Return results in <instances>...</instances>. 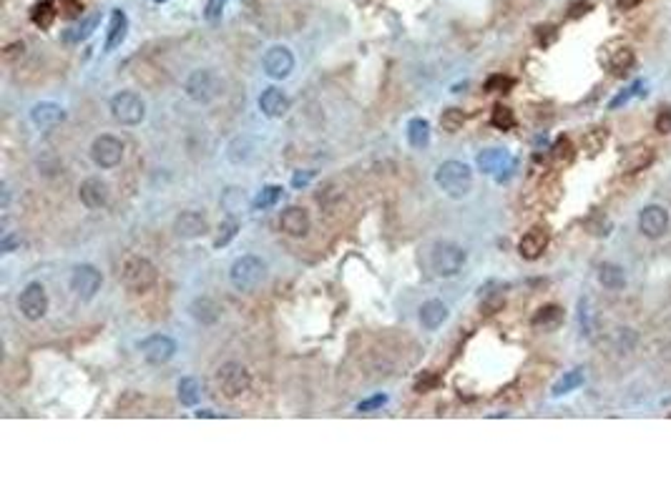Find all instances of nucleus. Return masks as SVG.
Returning a JSON list of instances; mask_svg holds the SVG:
<instances>
[{"mask_svg":"<svg viewBox=\"0 0 671 502\" xmlns=\"http://www.w3.org/2000/svg\"><path fill=\"white\" fill-rule=\"evenodd\" d=\"M435 184L450 199H463L473 189V169L463 161H442L435 171Z\"/></svg>","mask_w":671,"mask_h":502,"instance_id":"1","label":"nucleus"},{"mask_svg":"<svg viewBox=\"0 0 671 502\" xmlns=\"http://www.w3.org/2000/svg\"><path fill=\"white\" fill-rule=\"evenodd\" d=\"M156 279H159V271H156V266L151 264L146 256L128 254L126 259H123V264H121V281H123V286H126L128 291L144 294V291H149L151 286L156 284Z\"/></svg>","mask_w":671,"mask_h":502,"instance_id":"2","label":"nucleus"},{"mask_svg":"<svg viewBox=\"0 0 671 502\" xmlns=\"http://www.w3.org/2000/svg\"><path fill=\"white\" fill-rule=\"evenodd\" d=\"M266 264L254 254L239 256L229 269V281L236 291H254L264 281Z\"/></svg>","mask_w":671,"mask_h":502,"instance_id":"3","label":"nucleus"},{"mask_svg":"<svg viewBox=\"0 0 671 502\" xmlns=\"http://www.w3.org/2000/svg\"><path fill=\"white\" fill-rule=\"evenodd\" d=\"M108 108H111V116L116 118L121 126H139L146 118V103L139 93L133 90H121L108 100Z\"/></svg>","mask_w":671,"mask_h":502,"instance_id":"4","label":"nucleus"},{"mask_svg":"<svg viewBox=\"0 0 671 502\" xmlns=\"http://www.w3.org/2000/svg\"><path fill=\"white\" fill-rule=\"evenodd\" d=\"M465 264L463 246L453 241H435L430 249V266L437 276H455Z\"/></svg>","mask_w":671,"mask_h":502,"instance_id":"5","label":"nucleus"},{"mask_svg":"<svg viewBox=\"0 0 671 502\" xmlns=\"http://www.w3.org/2000/svg\"><path fill=\"white\" fill-rule=\"evenodd\" d=\"M222 88H224L222 78L209 68L192 70L187 83H184V90H187V95L194 103H212V100L222 93Z\"/></svg>","mask_w":671,"mask_h":502,"instance_id":"6","label":"nucleus"},{"mask_svg":"<svg viewBox=\"0 0 671 502\" xmlns=\"http://www.w3.org/2000/svg\"><path fill=\"white\" fill-rule=\"evenodd\" d=\"M217 382H219V389H222V394L227 397V399H239V397H244L251 387L249 372H246V367L239 365V362H227V365L219 367Z\"/></svg>","mask_w":671,"mask_h":502,"instance_id":"7","label":"nucleus"},{"mask_svg":"<svg viewBox=\"0 0 671 502\" xmlns=\"http://www.w3.org/2000/svg\"><path fill=\"white\" fill-rule=\"evenodd\" d=\"M18 309L28 322H41L46 314H48V294H46V286L33 281L18 296Z\"/></svg>","mask_w":671,"mask_h":502,"instance_id":"8","label":"nucleus"},{"mask_svg":"<svg viewBox=\"0 0 671 502\" xmlns=\"http://www.w3.org/2000/svg\"><path fill=\"white\" fill-rule=\"evenodd\" d=\"M91 159L98 169H116L123 161V141L111 136V133H103V136L93 138Z\"/></svg>","mask_w":671,"mask_h":502,"instance_id":"9","label":"nucleus"},{"mask_svg":"<svg viewBox=\"0 0 671 502\" xmlns=\"http://www.w3.org/2000/svg\"><path fill=\"white\" fill-rule=\"evenodd\" d=\"M101 284H103L101 271L91 264H78L73 269V274H71V291L80 301H91L101 291Z\"/></svg>","mask_w":671,"mask_h":502,"instance_id":"10","label":"nucleus"},{"mask_svg":"<svg viewBox=\"0 0 671 502\" xmlns=\"http://www.w3.org/2000/svg\"><path fill=\"white\" fill-rule=\"evenodd\" d=\"M141 355H144V360L149 362V365L159 367V365H166V362L174 360L176 355V342L171 337H166V334H151V337H146L144 342L139 344Z\"/></svg>","mask_w":671,"mask_h":502,"instance_id":"11","label":"nucleus"},{"mask_svg":"<svg viewBox=\"0 0 671 502\" xmlns=\"http://www.w3.org/2000/svg\"><path fill=\"white\" fill-rule=\"evenodd\" d=\"M261 66H264V73L269 75V78L282 80V78H287V75L294 70V56H292V51H289V48L272 46L264 53Z\"/></svg>","mask_w":671,"mask_h":502,"instance_id":"12","label":"nucleus"},{"mask_svg":"<svg viewBox=\"0 0 671 502\" xmlns=\"http://www.w3.org/2000/svg\"><path fill=\"white\" fill-rule=\"evenodd\" d=\"M78 196H80V204H83L85 209L96 211V209H103L108 204V196H111V191H108L106 181L98 179V176H91V179L80 181Z\"/></svg>","mask_w":671,"mask_h":502,"instance_id":"13","label":"nucleus"},{"mask_svg":"<svg viewBox=\"0 0 671 502\" xmlns=\"http://www.w3.org/2000/svg\"><path fill=\"white\" fill-rule=\"evenodd\" d=\"M639 229L644 236L661 239L666 234V229H669V211L664 206H659V204H649L639 216Z\"/></svg>","mask_w":671,"mask_h":502,"instance_id":"14","label":"nucleus"},{"mask_svg":"<svg viewBox=\"0 0 671 502\" xmlns=\"http://www.w3.org/2000/svg\"><path fill=\"white\" fill-rule=\"evenodd\" d=\"M309 226H312V221H309L307 209L302 206H287L282 211V216H279V229H282L287 236H294V239L307 236Z\"/></svg>","mask_w":671,"mask_h":502,"instance_id":"15","label":"nucleus"},{"mask_svg":"<svg viewBox=\"0 0 671 502\" xmlns=\"http://www.w3.org/2000/svg\"><path fill=\"white\" fill-rule=\"evenodd\" d=\"M174 231L179 239H199L209 231V221L199 211H182L174 219Z\"/></svg>","mask_w":671,"mask_h":502,"instance_id":"16","label":"nucleus"},{"mask_svg":"<svg viewBox=\"0 0 671 502\" xmlns=\"http://www.w3.org/2000/svg\"><path fill=\"white\" fill-rule=\"evenodd\" d=\"M546 249H548V231H546L543 226H533L531 231L523 234V239L518 241V251H521V256L528 261H536Z\"/></svg>","mask_w":671,"mask_h":502,"instance_id":"17","label":"nucleus"},{"mask_svg":"<svg viewBox=\"0 0 671 502\" xmlns=\"http://www.w3.org/2000/svg\"><path fill=\"white\" fill-rule=\"evenodd\" d=\"M475 164H478V169L483 171V174H498V171H511L513 169L511 154L503 151V148H485V151H480L478 154Z\"/></svg>","mask_w":671,"mask_h":502,"instance_id":"18","label":"nucleus"},{"mask_svg":"<svg viewBox=\"0 0 671 502\" xmlns=\"http://www.w3.org/2000/svg\"><path fill=\"white\" fill-rule=\"evenodd\" d=\"M259 111L264 113L266 118H282L287 116L289 111V98L282 93L279 88H266L264 93L259 95Z\"/></svg>","mask_w":671,"mask_h":502,"instance_id":"19","label":"nucleus"},{"mask_svg":"<svg viewBox=\"0 0 671 502\" xmlns=\"http://www.w3.org/2000/svg\"><path fill=\"white\" fill-rule=\"evenodd\" d=\"M31 121L41 128H51L56 123L66 121V111L58 106V103H51V100H41L36 106L31 108Z\"/></svg>","mask_w":671,"mask_h":502,"instance_id":"20","label":"nucleus"},{"mask_svg":"<svg viewBox=\"0 0 671 502\" xmlns=\"http://www.w3.org/2000/svg\"><path fill=\"white\" fill-rule=\"evenodd\" d=\"M651 161H654V148L649 143H636L623 156V174H639V171L649 169Z\"/></svg>","mask_w":671,"mask_h":502,"instance_id":"21","label":"nucleus"},{"mask_svg":"<svg viewBox=\"0 0 671 502\" xmlns=\"http://www.w3.org/2000/svg\"><path fill=\"white\" fill-rule=\"evenodd\" d=\"M189 314H192L199 324H204V327H212V324H217L219 317H222V307H219L212 296H197V299L189 304Z\"/></svg>","mask_w":671,"mask_h":502,"instance_id":"22","label":"nucleus"},{"mask_svg":"<svg viewBox=\"0 0 671 502\" xmlns=\"http://www.w3.org/2000/svg\"><path fill=\"white\" fill-rule=\"evenodd\" d=\"M447 317H450V312H447V307L440 299H427L420 307V324H422V329H427V332L440 329L442 324L447 322Z\"/></svg>","mask_w":671,"mask_h":502,"instance_id":"23","label":"nucleus"},{"mask_svg":"<svg viewBox=\"0 0 671 502\" xmlns=\"http://www.w3.org/2000/svg\"><path fill=\"white\" fill-rule=\"evenodd\" d=\"M128 36V18L121 8H113L111 21H108V36H106V51H116Z\"/></svg>","mask_w":671,"mask_h":502,"instance_id":"24","label":"nucleus"},{"mask_svg":"<svg viewBox=\"0 0 671 502\" xmlns=\"http://www.w3.org/2000/svg\"><path fill=\"white\" fill-rule=\"evenodd\" d=\"M176 389H179V402L187 404V407H197L199 399H202V394H204V385H202V380H197V377H184Z\"/></svg>","mask_w":671,"mask_h":502,"instance_id":"25","label":"nucleus"},{"mask_svg":"<svg viewBox=\"0 0 671 502\" xmlns=\"http://www.w3.org/2000/svg\"><path fill=\"white\" fill-rule=\"evenodd\" d=\"M598 281L608 291H621L626 286V271L618 264H601L598 266Z\"/></svg>","mask_w":671,"mask_h":502,"instance_id":"26","label":"nucleus"},{"mask_svg":"<svg viewBox=\"0 0 671 502\" xmlns=\"http://www.w3.org/2000/svg\"><path fill=\"white\" fill-rule=\"evenodd\" d=\"M405 136L412 148H427V143H430V123L425 118H410Z\"/></svg>","mask_w":671,"mask_h":502,"instance_id":"27","label":"nucleus"},{"mask_svg":"<svg viewBox=\"0 0 671 502\" xmlns=\"http://www.w3.org/2000/svg\"><path fill=\"white\" fill-rule=\"evenodd\" d=\"M561 322H563V309L556 307V304L541 307L539 312L533 314V319H531V324L536 329H556Z\"/></svg>","mask_w":671,"mask_h":502,"instance_id":"28","label":"nucleus"},{"mask_svg":"<svg viewBox=\"0 0 671 502\" xmlns=\"http://www.w3.org/2000/svg\"><path fill=\"white\" fill-rule=\"evenodd\" d=\"M56 16H58V11H56L53 0H41V3H36L33 11H31V21L36 23L41 31H48V28L53 26Z\"/></svg>","mask_w":671,"mask_h":502,"instance_id":"29","label":"nucleus"},{"mask_svg":"<svg viewBox=\"0 0 671 502\" xmlns=\"http://www.w3.org/2000/svg\"><path fill=\"white\" fill-rule=\"evenodd\" d=\"M98 21H101V13H91V16H85L83 21L78 23L76 28H71L68 33H66V43H80L85 41V38H91L93 31H96Z\"/></svg>","mask_w":671,"mask_h":502,"instance_id":"30","label":"nucleus"},{"mask_svg":"<svg viewBox=\"0 0 671 502\" xmlns=\"http://www.w3.org/2000/svg\"><path fill=\"white\" fill-rule=\"evenodd\" d=\"M279 199H282V186L269 184V186H264L259 194H256V199H254V204H251V206H254L256 211H266V209H272Z\"/></svg>","mask_w":671,"mask_h":502,"instance_id":"31","label":"nucleus"},{"mask_svg":"<svg viewBox=\"0 0 671 502\" xmlns=\"http://www.w3.org/2000/svg\"><path fill=\"white\" fill-rule=\"evenodd\" d=\"M608 66H611V70L616 75H623L634 66V51H631V48H616V51L608 56Z\"/></svg>","mask_w":671,"mask_h":502,"instance_id":"32","label":"nucleus"},{"mask_svg":"<svg viewBox=\"0 0 671 502\" xmlns=\"http://www.w3.org/2000/svg\"><path fill=\"white\" fill-rule=\"evenodd\" d=\"M583 370H573V372H568V375H563L561 377L558 382L553 385V397H563V394H568V392H573V389H578L581 385H583Z\"/></svg>","mask_w":671,"mask_h":502,"instance_id":"33","label":"nucleus"},{"mask_svg":"<svg viewBox=\"0 0 671 502\" xmlns=\"http://www.w3.org/2000/svg\"><path fill=\"white\" fill-rule=\"evenodd\" d=\"M606 141H608V131H606V128H593V131H588L586 136H583V148H586L591 156H596V154H601V151H603Z\"/></svg>","mask_w":671,"mask_h":502,"instance_id":"34","label":"nucleus"},{"mask_svg":"<svg viewBox=\"0 0 671 502\" xmlns=\"http://www.w3.org/2000/svg\"><path fill=\"white\" fill-rule=\"evenodd\" d=\"M463 123H465V113L460 111V108H445V111L440 113V126H442V131L458 133L460 128H463Z\"/></svg>","mask_w":671,"mask_h":502,"instance_id":"35","label":"nucleus"},{"mask_svg":"<svg viewBox=\"0 0 671 502\" xmlns=\"http://www.w3.org/2000/svg\"><path fill=\"white\" fill-rule=\"evenodd\" d=\"M490 123H493L498 131H511V128L516 126V113L508 106H496L493 108V116H490Z\"/></svg>","mask_w":671,"mask_h":502,"instance_id":"36","label":"nucleus"},{"mask_svg":"<svg viewBox=\"0 0 671 502\" xmlns=\"http://www.w3.org/2000/svg\"><path fill=\"white\" fill-rule=\"evenodd\" d=\"M236 231H239V221L229 216L227 221L222 224V226H219V236L214 239V246H217V249H224L227 244L232 241V239L236 236Z\"/></svg>","mask_w":671,"mask_h":502,"instance_id":"37","label":"nucleus"},{"mask_svg":"<svg viewBox=\"0 0 671 502\" xmlns=\"http://www.w3.org/2000/svg\"><path fill=\"white\" fill-rule=\"evenodd\" d=\"M551 156H553L558 164H568V161L573 159V143L566 136H561L558 141L553 143V148H551Z\"/></svg>","mask_w":671,"mask_h":502,"instance_id":"38","label":"nucleus"},{"mask_svg":"<svg viewBox=\"0 0 671 502\" xmlns=\"http://www.w3.org/2000/svg\"><path fill=\"white\" fill-rule=\"evenodd\" d=\"M513 85H516V80L508 78V75H501V73L490 75V78L485 80V90H488V93H508Z\"/></svg>","mask_w":671,"mask_h":502,"instance_id":"39","label":"nucleus"},{"mask_svg":"<svg viewBox=\"0 0 671 502\" xmlns=\"http://www.w3.org/2000/svg\"><path fill=\"white\" fill-rule=\"evenodd\" d=\"M578 309H581V327H583V334H593V329H596V314H593V309L588 307V301L586 299H581V304H578Z\"/></svg>","mask_w":671,"mask_h":502,"instance_id":"40","label":"nucleus"},{"mask_svg":"<svg viewBox=\"0 0 671 502\" xmlns=\"http://www.w3.org/2000/svg\"><path fill=\"white\" fill-rule=\"evenodd\" d=\"M435 387H440V377H437L435 372H422V375L417 377V382H415V392H420V394L432 392Z\"/></svg>","mask_w":671,"mask_h":502,"instance_id":"41","label":"nucleus"},{"mask_svg":"<svg viewBox=\"0 0 671 502\" xmlns=\"http://www.w3.org/2000/svg\"><path fill=\"white\" fill-rule=\"evenodd\" d=\"M385 404H387V394H375L360 402V404H357V412H375V409L385 407Z\"/></svg>","mask_w":671,"mask_h":502,"instance_id":"42","label":"nucleus"},{"mask_svg":"<svg viewBox=\"0 0 671 502\" xmlns=\"http://www.w3.org/2000/svg\"><path fill=\"white\" fill-rule=\"evenodd\" d=\"M23 53H26V43L23 41H16V43H11V46L6 48V61L8 63H13V61H18V58H23Z\"/></svg>","mask_w":671,"mask_h":502,"instance_id":"43","label":"nucleus"},{"mask_svg":"<svg viewBox=\"0 0 671 502\" xmlns=\"http://www.w3.org/2000/svg\"><path fill=\"white\" fill-rule=\"evenodd\" d=\"M227 3H229V0H209L207 3V21H217V18L222 16L224 8H227Z\"/></svg>","mask_w":671,"mask_h":502,"instance_id":"44","label":"nucleus"},{"mask_svg":"<svg viewBox=\"0 0 671 502\" xmlns=\"http://www.w3.org/2000/svg\"><path fill=\"white\" fill-rule=\"evenodd\" d=\"M63 16L66 18L83 16V6H80V0H63Z\"/></svg>","mask_w":671,"mask_h":502,"instance_id":"45","label":"nucleus"},{"mask_svg":"<svg viewBox=\"0 0 671 502\" xmlns=\"http://www.w3.org/2000/svg\"><path fill=\"white\" fill-rule=\"evenodd\" d=\"M16 246H21V236H18V234H6L3 241H0V251H3V254H11Z\"/></svg>","mask_w":671,"mask_h":502,"instance_id":"46","label":"nucleus"},{"mask_svg":"<svg viewBox=\"0 0 671 502\" xmlns=\"http://www.w3.org/2000/svg\"><path fill=\"white\" fill-rule=\"evenodd\" d=\"M656 131H659V133H671V111L659 113V118H656Z\"/></svg>","mask_w":671,"mask_h":502,"instance_id":"47","label":"nucleus"},{"mask_svg":"<svg viewBox=\"0 0 671 502\" xmlns=\"http://www.w3.org/2000/svg\"><path fill=\"white\" fill-rule=\"evenodd\" d=\"M588 8H591V3H588V0H578V3H573V6H571V13H568V16H571V18H581L583 13L588 11Z\"/></svg>","mask_w":671,"mask_h":502,"instance_id":"48","label":"nucleus"},{"mask_svg":"<svg viewBox=\"0 0 671 502\" xmlns=\"http://www.w3.org/2000/svg\"><path fill=\"white\" fill-rule=\"evenodd\" d=\"M636 88H641V83H636V85H634V88H631V90L626 88V90H623L621 95H616V98L611 100V108H618V106H621V103H623V100H626V98H631V95H634V90H636Z\"/></svg>","mask_w":671,"mask_h":502,"instance_id":"49","label":"nucleus"},{"mask_svg":"<svg viewBox=\"0 0 671 502\" xmlns=\"http://www.w3.org/2000/svg\"><path fill=\"white\" fill-rule=\"evenodd\" d=\"M309 179H312V171H304V174H297L292 179V186L294 189H299V186H307L309 184Z\"/></svg>","mask_w":671,"mask_h":502,"instance_id":"50","label":"nucleus"},{"mask_svg":"<svg viewBox=\"0 0 671 502\" xmlns=\"http://www.w3.org/2000/svg\"><path fill=\"white\" fill-rule=\"evenodd\" d=\"M618 11H634L636 6H641V0H616Z\"/></svg>","mask_w":671,"mask_h":502,"instance_id":"51","label":"nucleus"},{"mask_svg":"<svg viewBox=\"0 0 671 502\" xmlns=\"http://www.w3.org/2000/svg\"><path fill=\"white\" fill-rule=\"evenodd\" d=\"M194 417L202 419V417H217V414H214L212 409H197V412H194Z\"/></svg>","mask_w":671,"mask_h":502,"instance_id":"52","label":"nucleus"},{"mask_svg":"<svg viewBox=\"0 0 671 502\" xmlns=\"http://www.w3.org/2000/svg\"><path fill=\"white\" fill-rule=\"evenodd\" d=\"M154 3H166V0H154Z\"/></svg>","mask_w":671,"mask_h":502,"instance_id":"53","label":"nucleus"}]
</instances>
